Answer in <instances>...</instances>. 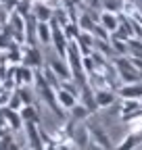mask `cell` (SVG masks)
<instances>
[{
	"label": "cell",
	"instance_id": "1",
	"mask_svg": "<svg viewBox=\"0 0 142 150\" xmlns=\"http://www.w3.org/2000/svg\"><path fill=\"white\" fill-rule=\"evenodd\" d=\"M88 127V131H90V140L94 142V144H98L100 148H104V150H115V144L111 142V138H109V134L98 125V123H90V125H86Z\"/></svg>",
	"mask_w": 142,
	"mask_h": 150
},
{
	"label": "cell",
	"instance_id": "2",
	"mask_svg": "<svg viewBox=\"0 0 142 150\" xmlns=\"http://www.w3.org/2000/svg\"><path fill=\"white\" fill-rule=\"evenodd\" d=\"M119 96L121 100H142V81L123 83L119 88Z\"/></svg>",
	"mask_w": 142,
	"mask_h": 150
},
{
	"label": "cell",
	"instance_id": "3",
	"mask_svg": "<svg viewBox=\"0 0 142 150\" xmlns=\"http://www.w3.org/2000/svg\"><path fill=\"white\" fill-rule=\"evenodd\" d=\"M42 59L44 56L40 54L38 46H25L23 48V65H27L31 69H40L42 67Z\"/></svg>",
	"mask_w": 142,
	"mask_h": 150
},
{
	"label": "cell",
	"instance_id": "4",
	"mask_svg": "<svg viewBox=\"0 0 142 150\" xmlns=\"http://www.w3.org/2000/svg\"><path fill=\"white\" fill-rule=\"evenodd\" d=\"M2 112H4V121H6L9 129L19 131L21 127H25V121H23V117H21V110H13V108H9V106H4Z\"/></svg>",
	"mask_w": 142,
	"mask_h": 150
},
{
	"label": "cell",
	"instance_id": "5",
	"mask_svg": "<svg viewBox=\"0 0 142 150\" xmlns=\"http://www.w3.org/2000/svg\"><path fill=\"white\" fill-rule=\"evenodd\" d=\"M52 13H55V11H52L46 2H42V0L31 4V15L38 19L40 23H50V21H52Z\"/></svg>",
	"mask_w": 142,
	"mask_h": 150
},
{
	"label": "cell",
	"instance_id": "6",
	"mask_svg": "<svg viewBox=\"0 0 142 150\" xmlns=\"http://www.w3.org/2000/svg\"><path fill=\"white\" fill-rule=\"evenodd\" d=\"M82 104L90 110V115H94V112L98 110V104H96V96H94V90L90 86V81H88L86 86H82Z\"/></svg>",
	"mask_w": 142,
	"mask_h": 150
},
{
	"label": "cell",
	"instance_id": "7",
	"mask_svg": "<svg viewBox=\"0 0 142 150\" xmlns=\"http://www.w3.org/2000/svg\"><path fill=\"white\" fill-rule=\"evenodd\" d=\"M94 96H96V104L98 108H107V106H111L115 102V90L113 88H98L94 90Z\"/></svg>",
	"mask_w": 142,
	"mask_h": 150
},
{
	"label": "cell",
	"instance_id": "8",
	"mask_svg": "<svg viewBox=\"0 0 142 150\" xmlns=\"http://www.w3.org/2000/svg\"><path fill=\"white\" fill-rule=\"evenodd\" d=\"M46 65H48L52 71L59 75V79H61V81L71 79V69H69V65L65 63V59H48V63H46Z\"/></svg>",
	"mask_w": 142,
	"mask_h": 150
},
{
	"label": "cell",
	"instance_id": "9",
	"mask_svg": "<svg viewBox=\"0 0 142 150\" xmlns=\"http://www.w3.org/2000/svg\"><path fill=\"white\" fill-rule=\"evenodd\" d=\"M138 144H142V127L130 131V134L123 138V142L115 146V150H134Z\"/></svg>",
	"mask_w": 142,
	"mask_h": 150
},
{
	"label": "cell",
	"instance_id": "10",
	"mask_svg": "<svg viewBox=\"0 0 142 150\" xmlns=\"http://www.w3.org/2000/svg\"><path fill=\"white\" fill-rule=\"evenodd\" d=\"M98 23L109 31V33H115L117 29H119V23H121V19L115 15V13H111V11H102L100 13V19H98Z\"/></svg>",
	"mask_w": 142,
	"mask_h": 150
},
{
	"label": "cell",
	"instance_id": "11",
	"mask_svg": "<svg viewBox=\"0 0 142 150\" xmlns=\"http://www.w3.org/2000/svg\"><path fill=\"white\" fill-rule=\"evenodd\" d=\"M57 100H59V104H61L63 108H69V110L77 104V96H73V94L67 92L65 88H59V90H57Z\"/></svg>",
	"mask_w": 142,
	"mask_h": 150
},
{
	"label": "cell",
	"instance_id": "12",
	"mask_svg": "<svg viewBox=\"0 0 142 150\" xmlns=\"http://www.w3.org/2000/svg\"><path fill=\"white\" fill-rule=\"evenodd\" d=\"M15 73H17V83H33L36 81V71L31 67H27V65L17 67Z\"/></svg>",
	"mask_w": 142,
	"mask_h": 150
},
{
	"label": "cell",
	"instance_id": "13",
	"mask_svg": "<svg viewBox=\"0 0 142 150\" xmlns=\"http://www.w3.org/2000/svg\"><path fill=\"white\" fill-rule=\"evenodd\" d=\"M38 40L44 46H48L52 42V27H50V23H40L38 21Z\"/></svg>",
	"mask_w": 142,
	"mask_h": 150
},
{
	"label": "cell",
	"instance_id": "14",
	"mask_svg": "<svg viewBox=\"0 0 142 150\" xmlns=\"http://www.w3.org/2000/svg\"><path fill=\"white\" fill-rule=\"evenodd\" d=\"M77 25H80V29H82V31L92 33V29H94L96 21H94V19L88 15V13H82V15H80V19H77Z\"/></svg>",
	"mask_w": 142,
	"mask_h": 150
},
{
	"label": "cell",
	"instance_id": "15",
	"mask_svg": "<svg viewBox=\"0 0 142 150\" xmlns=\"http://www.w3.org/2000/svg\"><path fill=\"white\" fill-rule=\"evenodd\" d=\"M111 46H113L115 54H121V56L130 52V42H126V40H119V38H115V35H111Z\"/></svg>",
	"mask_w": 142,
	"mask_h": 150
},
{
	"label": "cell",
	"instance_id": "16",
	"mask_svg": "<svg viewBox=\"0 0 142 150\" xmlns=\"http://www.w3.org/2000/svg\"><path fill=\"white\" fill-rule=\"evenodd\" d=\"M63 31H65V35H67V40H69V42H75L77 38L82 35L80 25H77V23H73V21H71V23H67V25L63 27Z\"/></svg>",
	"mask_w": 142,
	"mask_h": 150
},
{
	"label": "cell",
	"instance_id": "17",
	"mask_svg": "<svg viewBox=\"0 0 142 150\" xmlns=\"http://www.w3.org/2000/svg\"><path fill=\"white\" fill-rule=\"evenodd\" d=\"M21 117L25 123H40V115L33 106H23L21 108Z\"/></svg>",
	"mask_w": 142,
	"mask_h": 150
},
{
	"label": "cell",
	"instance_id": "18",
	"mask_svg": "<svg viewBox=\"0 0 142 150\" xmlns=\"http://www.w3.org/2000/svg\"><path fill=\"white\" fill-rule=\"evenodd\" d=\"M88 115H90V110H88L82 102H77L73 108H71V119L73 121H84V119H88Z\"/></svg>",
	"mask_w": 142,
	"mask_h": 150
},
{
	"label": "cell",
	"instance_id": "19",
	"mask_svg": "<svg viewBox=\"0 0 142 150\" xmlns=\"http://www.w3.org/2000/svg\"><path fill=\"white\" fill-rule=\"evenodd\" d=\"M102 8L111 11V13H117V11L123 8V2H121V0H102Z\"/></svg>",
	"mask_w": 142,
	"mask_h": 150
},
{
	"label": "cell",
	"instance_id": "20",
	"mask_svg": "<svg viewBox=\"0 0 142 150\" xmlns=\"http://www.w3.org/2000/svg\"><path fill=\"white\" fill-rule=\"evenodd\" d=\"M6 106H9V108H13V110H21V108H23V100H21L19 90H17V92L13 94V98H11V102H9Z\"/></svg>",
	"mask_w": 142,
	"mask_h": 150
},
{
	"label": "cell",
	"instance_id": "21",
	"mask_svg": "<svg viewBox=\"0 0 142 150\" xmlns=\"http://www.w3.org/2000/svg\"><path fill=\"white\" fill-rule=\"evenodd\" d=\"M19 94H21V100H23V106H33V96L27 88H19Z\"/></svg>",
	"mask_w": 142,
	"mask_h": 150
},
{
	"label": "cell",
	"instance_id": "22",
	"mask_svg": "<svg viewBox=\"0 0 142 150\" xmlns=\"http://www.w3.org/2000/svg\"><path fill=\"white\" fill-rule=\"evenodd\" d=\"M6 150H21V148H19V144H17V142H11V144L6 146Z\"/></svg>",
	"mask_w": 142,
	"mask_h": 150
},
{
	"label": "cell",
	"instance_id": "23",
	"mask_svg": "<svg viewBox=\"0 0 142 150\" xmlns=\"http://www.w3.org/2000/svg\"><path fill=\"white\" fill-rule=\"evenodd\" d=\"M4 19H6V17H4V13H2V6H0V23H2Z\"/></svg>",
	"mask_w": 142,
	"mask_h": 150
},
{
	"label": "cell",
	"instance_id": "24",
	"mask_svg": "<svg viewBox=\"0 0 142 150\" xmlns=\"http://www.w3.org/2000/svg\"><path fill=\"white\" fill-rule=\"evenodd\" d=\"M140 81H142V71H140Z\"/></svg>",
	"mask_w": 142,
	"mask_h": 150
},
{
	"label": "cell",
	"instance_id": "25",
	"mask_svg": "<svg viewBox=\"0 0 142 150\" xmlns=\"http://www.w3.org/2000/svg\"><path fill=\"white\" fill-rule=\"evenodd\" d=\"M25 150H31V148H25Z\"/></svg>",
	"mask_w": 142,
	"mask_h": 150
}]
</instances>
